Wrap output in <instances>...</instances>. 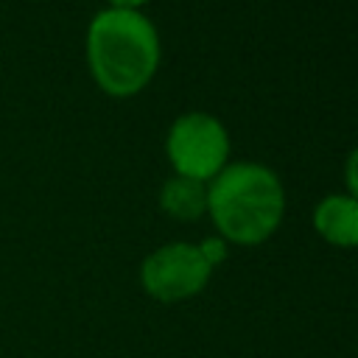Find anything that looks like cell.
<instances>
[{"instance_id": "6da1fadb", "label": "cell", "mask_w": 358, "mask_h": 358, "mask_svg": "<svg viewBox=\"0 0 358 358\" xmlns=\"http://www.w3.org/2000/svg\"><path fill=\"white\" fill-rule=\"evenodd\" d=\"M87 64L95 84L112 98L137 95L159 67L154 22L134 8H103L87 28Z\"/></svg>"}, {"instance_id": "7a4b0ae2", "label": "cell", "mask_w": 358, "mask_h": 358, "mask_svg": "<svg viewBox=\"0 0 358 358\" xmlns=\"http://www.w3.org/2000/svg\"><path fill=\"white\" fill-rule=\"evenodd\" d=\"M285 193L280 176L260 162L224 165L207 185V213L224 241L263 243L282 221Z\"/></svg>"}, {"instance_id": "3957f363", "label": "cell", "mask_w": 358, "mask_h": 358, "mask_svg": "<svg viewBox=\"0 0 358 358\" xmlns=\"http://www.w3.org/2000/svg\"><path fill=\"white\" fill-rule=\"evenodd\" d=\"M165 151L176 176L207 182L227 165L229 134L215 115L187 112L171 123L165 137Z\"/></svg>"}, {"instance_id": "277c9868", "label": "cell", "mask_w": 358, "mask_h": 358, "mask_svg": "<svg viewBox=\"0 0 358 358\" xmlns=\"http://www.w3.org/2000/svg\"><path fill=\"white\" fill-rule=\"evenodd\" d=\"M213 268L193 243H165L151 252L140 266V282L148 296L159 302H182L196 296Z\"/></svg>"}, {"instance_id": "5b68a950", "label": "cell", "mask_w": 358, "mask_h": 358, "mask_svg": "<svg viewBox=\"0 0 358 358\" xmlns=\"http://www.w3.org/2000/svg\"><path fill=\"white\" fill-rule=\"evenodd\" d=\"M313 227L333 246H358V199L350 193L324 196L313 210Z\"/></svg>"}, {"instance_id": "8992f818", "label": "cell", "mask_w": 358, "mask_h": 358, "mask_svg": "<svg viewBox=\"0 0 358 358\" xmlns=\"http://www.w3.org/2000/svg\"><path fill=\"white\" fill-rule=\"evenodd\" d=\"M159 207L179 221H196L201 213H207V185L187 179V176H171L159 187Z\"/></svg>"}, {"instance_id": "52a82bcc", "label": "cell", "mask_w": 358, "mask_h": 358, "mask_svg": "<svg viewBox=\"0 0 358 358\" xmlns=\"http://www.w3.org/2000/svg\"><path fill=\"white\" fill-rule=\"evenodd\" d=\"M199 252H201V257L210 263V268L213 266H218L224 257H227V243H224V238H204L201 243H199Z\"/></svg>"}, {"instance_id": "ba28073f", "label": "cell", "mask_w": 358, "mask_h": 358, "mask_svg": "<svg viewBox=\"0 0 358 358\" xmlns=\"http://www.w3.org/2000/svg\"><path fill=\"white\" fill-rule=\"evenodd\" d=\"M344 179H347L350 196H352V199H358V148H352V154L347 157V165H344Z\"/></svg>"}, {"instance_id": "9c48e42d", "label": "cell", "mask_w": 358, "mask_h": 358, "mask_svg": "<svg viewBox=\"0 0 358 358\" xmlns=\"http://www.w3.org/2000/svg\"><path fill=\"white\" fill-rule=\"evenodd\" d=\"M115 8H134V11H140V6H145L148 0H109Z\"/></svg>"}]
</instances>
